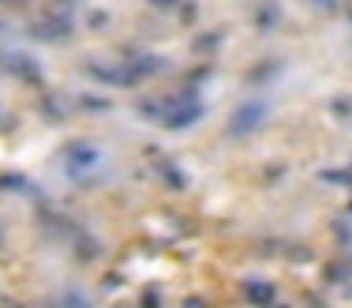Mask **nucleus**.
Wrapping results in <instances>:
<instances>
[{
  "instance_id": "obj_1",
  "label": "nucleus",
  "mask_w": 352,
  "mask_h": 308,
  "mask_svg": "<svg viewBox=\"0 0 352 308\" xmlns=\"http://www.w3.org/2000/svg\"><path fill=\"white\" fill-rule=\"evenodd\" d=\"M262 121H266V106H262V102H247V106H240L233 113V132L236 136H247V132H255Z\"/></svg>"
},
{
  "instance_id": "obj_2",
  "label": "nucleus",
  "mask_w": 352,
  "mask_h": 308,
  "mask_svg": "<svg viewBox=\"0 0 352 308\" xmlns=\"http://www.w3.org/2000/svg\"><path fill=\"white\" fill-rule=\"evenodd\" d=\"M199 117H203V106H199V102H188L184 109H169V113L162 117V124L165 128H188V124L199 121Z\"/></svg>"
},
{
  "instance_id": "obj_3",
  "label": "nucleus",
  "mask_w": 352,
  "mask_h": 308,
  "mask_svg": "<svg viewBox=\"0 0 352 308\" xmlns=\"http://www.w3.org/2000/svg\"><path fill=\"white\" fill-rule=\"evenodd\" d=\"M244 294L251 297V305H274V286L266 282H244Z\"/></svg>"
},
{
  "instance_id": "obj_4",
  "label": "nucleus",
  "mask_w": 352,
  "mask_h": 308,
  "mask_svg": "<svg viewBox=\"0 0 352 308\" xmlns=\"http://www.w3.org/2000/svg\"><path fill=\"white\" fill-rule=\"evenodd\" d=\"M184 308H206V305L199 301V297H188V305H184Z\"/></svg>"
}]
</instances>
